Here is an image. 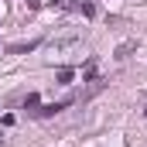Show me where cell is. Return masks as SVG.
<instances>
[{"mask_svg": "<svg viewBox=\"0 0 147 147\" xmlns=\"http://www.w3.org/2000/svg\"><path fill=\"white\" fill-rule=\"evenodd\" d=\"M0 147H3V130H0Z\"/></svg>", "mask_w": 147, "mask_h": 147, "instance_id": "cell-6", "label": "cell"}, {"mask_svg": "<svg viewBox=\"0 0 147 147\" xmlns=\"http://www.w3.org/2000/svg\"><path fill=\"white\" fill-rule=\"evenodd\" d=\"M38 45H41V41H28V45H10L7 51H34Z\"/></svg>", "mask_w": 147, "mask_h": 147, "instance_id": "cell-4", "label": "cell"}, {"mask_svg": "<svg viewBox=\"0 0 147 147\" xmlns=\"http://www.w3.org/2000/svg\"><path fill=\"white\" fill-rule=\"evenodd\" d=\"M130 51H134V45H123V48H116V58H120V62H123V58H127V55H130Z\"/></svg>", "mask_w": 147, "mask_h": 147, "instance_id": "cell-5", "label": "cell"}, {"mask_svg": "<svg viewBox=\"0 0 147 147\" xmlns=\"http://www.w3.org/2000/svg\"><path fill=\"white\" fill-rule=\"evenodd\" d=\"M144 116H147V110H144Z\"/></svg>", "mask_w": 147, "mask_h": 147, "instance_id": "cell-7", "label": "cell"}, {"mask_svg": "<svg viewBox=\"0 0 147 147\" xmlns=\"http://www.w3.org/2000/svg\"><path fill=\"white\" fill-rule=\"evenodd\" d=\"M55 79H58V86H72L75 69H69V65H65V69H58V75H55Z\"/></svg>", "mask_w": 147, "mask_h": 147, "instance_id": "cell-1", "label": "cell"}, {"mask_svg": "<svg viewBox=\"0 0 147 147\" xmlns=\"http://www.w3.org/2000/svg\"><path fill=\"white\" fill-rule=\"evenodd\" d=\"M38 103H41V96H38V92H28V96H24V110H28V113L34 110Z\"/></svg>", "mask_w": 147, "mask_h": 147, "instance_id": "cell-3", "label": "cell"}, {"mask_svg": "<svg viewBox=\"0 0 147 147\" xmlns=\"http://www.w3.org/2000/svg\"><path fill=\"white\" fill-rule=\"evenodd\" d=\"M75 7L82 10V17H96V3H92V0H79Z\"/></svg>", "mask_w": 147, "mask_h": 147, "instance_id": "cell-2", "label": "cell"}]
</instances>
